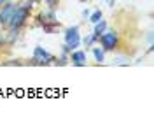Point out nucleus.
Here are the masks:
<instances>
[{
    "label": "nucleus",
    "mask_w": 154,
    "mask_h": 137,
    "mask_svg": "<svg viewBox=\"0 0 154 137\" xmlns=\"http://www.w3.org/2000/svg\"><path fill=\"white\" fill-rule=\"evenodd\" d=\"M16 7H18V4H14L12 0H11V2H5V4H2V5H0V27H2V28L7 30L9 21H11V18H12V14H14Z\"/></svg>",
    "instance_id": "obj_3"
},
{
    "label": "nucleus",
    "mask_w": 154,
    "mask_h": 137,
    "mask_svg": "<svg viewBox=\"0 0 154 137\" xmlns=\"http://www.w3.org/2000/svg\"><path fill=\"white\" fill-rule=\"evenodd\" d=\"M68 58H70V62L75 65V67H84L86 65V51H81V49H74L70 55H68Z\"/></svg>",
    "instance_id": "obj_6"
},
{
    "label": "nucleus",
    "mask_w": 154,
    "mask_h": 137,
    "mask_svg": "<svg viewBox=\"0 0 154 137\" xmlns=\"http://www.w3.org/2000/svg\"><path fill=\"white\" fill-rule=\"evenodd\" d=\"M56 60L54 55H51L46 48H42V46H35L33 48V56H32V62L35 63V65H49V63H53Z\"/></svg>",
    "instance_id": "obj_2"
},
{
    "label": "nucleus",
    "mask_w": 154,
    "mask_h": 137,
    "mask_svg": "<svg viewBox=\"0 0 154 137\" xmlns=\"http://www.w3.org/2000/svg\"><path fill=\"white\" fill-rule=\"evenodd\" d=\"M44 2H49V0H44Z\"/></svg>",
    "instance_id": "obj_15"
},
{
    "label": "nucleus",
    "mask_w": 154,
    "mask_h": 137,
    "mask_svg": "<svg viewBox=\"0 0 154 137\" xmlns=\"http://www.w3.org/2000/svg\"><path fill=\"white\" fill-rule=\"evenodd\" d=\"M100 46L103 51H116L119 48V33L116 30H105L102 35H100Z\"/></svg>",
    "instance_id": "obj_1"
},
{
    "label": "nucleus",
    "mask_w": 154,
    "mask_h": 137,
    "mask_svg": "<svg viewBox=\"0 0 154 137\" xmlns=\"http://www.w3.org/2000/svg\"><path fill=\"white\" fill-rule=\"evenodd\" d=\"M114 63L116 65H128V58L126 56H117V58H114Z\"/></svg>",
    "instance_id": "obj_12"
},
{
    "label": "nucleus",
    "mask_w": 154,
    "mask_h": 137,
    "mask_svg": "<svg viewBox=\"0 0 154 137\" xmlns=\"http://www.w3.org/2000/svg\"><path fill=\"white\" fill-rule=\"evenodd\" d=\"M58 27H60V25H44L42 30H44L46 33H54V32L58 30Z\"/></svg>",
    "instance_id": "obj_11"
},
{
    "label": "nucleus",
    "mask_w": 154,
    "mask_h": 137,
    "mask_svg": "<svg viewBox=\"0 0 154 137\" xmlns=\"http://www.w3.org/2000/svg\"><path fill=\"white\" fill-rule=\"evenodd\" d=\"M107 30V21L102 18V20L98 21V23H95V28H93V35H95L96 39H100V35L103 33Z\"/></svg>",
    "instance_id": "obj_7"
},
{
    "label": "nucleus",
    "mask_w": 154,
    "mask_h": 137,
    "mask_svg": "<svg viewBox=\"0 0 154 137\" xmlns=\"http://www.w3.org/2000/svg\"><path fill=\"white\" fill-rule=\"evenodd\" d=\"M93 56L98 63H103L105 62V51L102 48H93Z\"/></svg>",
    "instance_id": "obj_8"
},
{
    "label": "nucleus",
    "mask_w": 154,
    "mask_h": 137,
    "mask_svg": "<svg viewBox=\"0 0 154 137\" xmlns=\"http://www.w3.org/2000/svg\"><path fill=\"white\" fill-rule=\"evenodd\" d=\"M0 28H2V27H0Z\"/></svg>",
    "instance_id": "obj_16"
},
{
    "label": "nucleus",
    "mask_w": 154,
    "mask_h": 137,
    "mask_svg": "<svg viewBox=\"0 0 154 137\" xmlns=\"http://www.w3.org/2000/svg\"><path fill=\"white\" fill-rule=\"evenodd\" d=\"M5 2H11V0H0V5H2V4H5Z\"/></svg>",
    "instance_id": "obj_14"
},
{
    "label": "nucleus",
    "mask_w": 154,
    "mask_h": 137,
    "mask_svg": "<svg viewBox=\"0 0 154 137\" xmlns=\"http://www.w3.org/2000/svg\"><path fill=\"white\" fill-rule=\"evenodd\" d=\"M89 14H91V11H89V9H84V11H82V16H84V18H88Z\"/></svg>",
    "instance_id": "obj_13"
},
{
    "label": "nucleus",
    "mask_w": 154,
    "mask_h": 137,
    "mask_svg": "<svg viewBox=\"0 0 154 137\" xmlns=\"http://www.w3.org/2000/svg\"><path fill=\"white\" fill-rule=\"evenodd\" d=\"M81 42H82V44H84L86 48H91L93 44H96V42H98V39H96V37L93 35V33H89V35H86V37H84V39L81 40Z\"/></svg>",
    "instance_id": "obj_10"
},
{
    "label": "nucleus",
    "mask_w": 154,
    "mask_h": 137,
    "mask_svg": "<svg viewBox=\"0 0 154 137\" xmlns=\"http://www.w3.org/2000/svg\"><path fill=\"white\" fill-rule=\"evenodd\" d=\"M65 44L72 51L81 46V35H79V27L77 25H74V27H70V28L65 30Z\"/></svg>",
    "instance_id": "obj_4"
},
{
    "label": "nucleus",
    "mask_w": 154,
    "mask_h": 137,
    "mask_svg": "<svg viewBox=\"0 0 154 137\" xmlns=\"http://www.w3.org/2000/svg\"><path fill=\"white\" fill-rule=\"evenodd\" d=\"M37 18H38V25L40 27H44V25H60L58 18H56V12L51 9L46 11V12H40Z\"/></svg>",
    "instance_id": "obj_5"
},
{
    "label": "nucleus",
    "mask_w": 154,
    "mask_h": 137,
    "mask_svg": "<svg viewBox=\"0 0 154 137\" xmlns=\"http://www.w3.org/2000/svg\"><path fill=\"white\" fill-rule=\"evenodd\" d=\"M88 18H89V23H93V25H95V23H98V21L103 18V12H102L100 9H96L95 12H91V14H89Z\"/></svg>",
    "instance_id": "obj_9"
}]
</instances>
